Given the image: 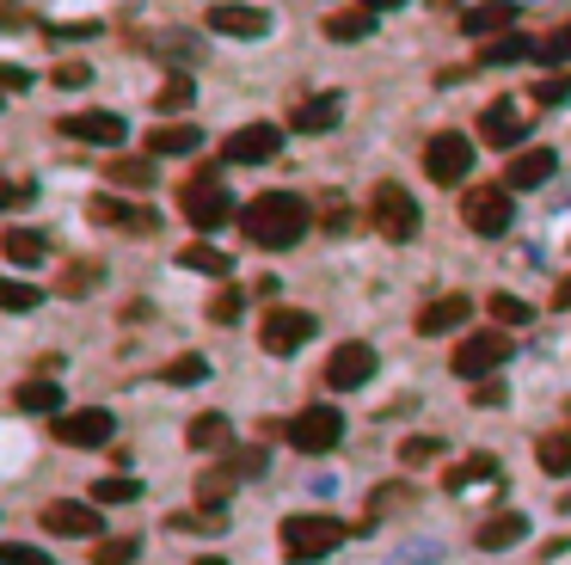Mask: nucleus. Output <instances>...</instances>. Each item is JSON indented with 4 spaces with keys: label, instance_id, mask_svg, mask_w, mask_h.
I'll return each mask as SVG.
<instances>
[{
    "label": "nucleus",
    "instance_id": "58836bf2",
    "mask_svg": "<svg viewBox=\"0 0 571 565\" xmlns=\"http://www.w3.org/2000/svg\"><path fill=\"white\" fill-rule=\"evenodd\" d=\"M535 56H540V62H571V25H559V32L540 37Z\"/></svg>",
    "mask_w": 571,
    "mask_h": 565
},
{
    "label": "nucleus",
    "instance_id": "c756f323",
    "mask_svg": "<svg viewBox=\"0 0 571 565\" xmlns=\"http://www.w3.org/2000/svg\"><path fill=\"white\" fill-rule=\"evenodd\" d=\"M179 265H185V270H203V277H233V258H228V252H221V246H185V252H179Z\"/></svg>",
    "mask_w": 571,
    "mask_h": 565
},
{
    "label": "nucleus",
    "instance_id": "09e8293b",
    "mask_svg": "<svg viewBox=\"0 0 571 565\" xmlns=\"http://www.w3.org/2000/svg\"><path fill=\"white\" fill-rule=\"evenodd\" d=\"M566 93H571V80H566V74H559V80H540V87H535V99H540V105H559Z\"/></svg>",
    "mask_w": 571,
    "mask_h": 565
},
{
    "label": "nucleus",
    "instance_id": "f3484780",
    "mask_svg": "<svg viewBox=\"0 0 571 565\" xmlns=\"http://www.w3.org/2000/svg\"><path fill=\"white\" fill-rule=\"evenodd\" d=\"M510 25H516V0H479V7H467L461 13V32L467 37H510Z\"/></svg>",
    "mask_w": 571,
    "mask_h": 565
},
{
    "label": "nucleus",
    "instance_id": "dca6fc26",
    "mask_svg": "<svg viewBox=\"0 0 571 565\" xmlns=\"http://www.w3.org/2000/svg\"><path fill=\"white\" fill-rule=\"evenodd\" d=\"M553 173H559V154H553V148H516V154H510V166H504L510 191H535V185H547Z\"/></svg>",
    "mask_w": 571,
    "mask_h": 565
},
{
    "label": "nucleus",
    "instance_id": "cd10ccee",
    "mask_svg": "<svg viewBox=\"0 0 571 565\" xmlns=\"http://www.w3.org/2000/svg\"><path fill=\"white\" fill-rule=\"evenodd\" d=\"M233 480H240L233 468H209V473H197V504L221 517V504L233 498Z\"/></svg>",
    "mask_w": 571,
    "mask_h": 565
},
{
    "label": "nucleus",
    "instance_id": "2f4dec72",
    "mask_svg": "<svg viewBox=\"0 0 571 565\" xmlns=\"http://www.w3.org/2000/svg\"><path fill=\"white\" fill-rule=\"evenodd\" d=\"M528 56H535V44H528V37H516V32H510V37H492V44L479 49V62H486V68H504V62H528Z\"/></svg>",
    "mask_w": 571,
    "mask_h": 565
},
{
    "label": "nucleus",
    "instance_id": "4be33fe9",
    "mask_svg": "<svg viewBox=\"0 0 571 565\" xmlns=\"http://www.w3.org/2000/svg\"><path fill=\"white\" fill-rule=\"evenodd\" d=\"M523 534H528V517H523V510H498V517H486V522H479V534H473V541H479L486 553H498V547H516Z\"/></svg>",
    "mask_w": 571,
    "mask_h": 565
},
{
    "label": "nucleus",
    "instance_id": "a18cd8bd",
    "mask_svg": "<svg viewBox=\"0 0 571 565\" xmlns=\"http://www.w3.org/2000/svg\"><path fill=\"white\" fill-rule=\"evenodd\" d=\"M209 320H221V326H233V320H240V289H221V296L209 301Z\"/></svg>",
    "mask_w": 571,
    "mask_h": 565
},
{
    "label": "nucleus",
    "instance_id": "c9c22d12",
    "mask_svg": "<svg viewBox=\"0 0 571 565\" xmlns=\"http://www.w3.org/2000/svg\"><path fill=\"white\" fill-rule=\"evenodd\" d=\"M203 376H209V362H203V357H172L167 362V381H172V388H197Z\"/></svg>",
    "mask_w": 571,
    "mask_h": 565
},
{
    "label": "nucleus",
    "instance_id": "de8ad7c7",
    "mask_svg": "<svg viewBox=\"0 0 571 565\" xmlns=\"http://www.w3.org/2000/svg\"><path fill=\"white\" fill-rule=\"evenodd\" d=\"M25 87H32V74H25V68L0 62V93H25Z\"/></svg>",
    "mask_w": 571,
    "mask_h": 565
},
{
    "label": "nucleus",
    "instance_id": "ea45409f",
    "mask_svg": "<svg viewBox=\"0 0 571 565\" xmlns=\"http://www.w3.org/2000/svg\"><path fill=\"white\" fill-rule=\"evenodd\" d=\"M93 565H136V541H129V534H124V541H99Z\"/></svg>",
    "mask_w": 571,
    "mask_h": 565
},
{
    "label": "nucleus",
    "instance_id": "423d86ee",
    "mask_svg": "<svg viewBox=\"0 0 571 565\" xmlns=\"http://www.w3.org/2000/svg\"><path fill=\"white\" fill-rule=\"evenodd\" d=\"M467 173H473V141H467L461 129H436V136L424 141V178L455 191Z\"/></svg>",
    "mask_w": 571,
    "mask_h": 565
},
{
    "label": "nucleus",
    "instance_id": "72a5a7b5",
    "mask_svg": "<svg viewBox=\"0 0 571 565\" xmlns=\"http://www.w3.org/2000/svg\"><path fill=\"white\" fill-rule=\"evenodd\" d=\"M486 308H492L498 326H528V320H535V308H528L523 296H510V289H498V296L486 301Z\"/></svg>",
    "mask_w": 571,
    "mask_h": 565
},
{
    "label": "nucleus",
    "instance_id": "9b49d317",
    "mask_svg": "<svg viewBox=\"0 0 571 565\" xmlns=\"http://www.w3.org/2000/svg\"><path fill=\"white\" fill-rule=\"evenodd\" d=\"M111 430H117V418L105 406H80V412L56 418V442H68V449H105Z\"/></svg>",
    "mask_w": 571,
    "mask_h": 565
},
{
    "label": "nucleus",
    "instance_id": "e433bc0d",
    "mask_svg": "<svg viewBox=\"0 0 571 565\" xmlns=\"http://www.w3.org/2000/svg\"><path fill=\"white\" fill-rule=\"evenodd\" d=\"M49 80H56L62 93H80V87H93V68H87V62H56V68H49Z\"/></svg>",
    "mask_w": 571,
    "mask_h": 565
},
{
    "label": "nucleus",
    "instance_id": "a19ab883",
    "mask_svg": "<svg viewBox=\"0 0 571 565\" xmlns=\"http://www.w3.org/2000/svg\"><path fill=\"white\" fill-rule=\"evenodd\" d=\"M0 308H13V314H32V308H37V289H32V282H0Z\"/></svg>",
    "mask_w": 571,
    "mask_h": 565
},
{
    "label": "nucleus",
    "instance_id": "7c9ffc66",
    "mask_svg": "<svg viewBox=\"0 0 571 565\" xmlns=\"http://www.w3.org/2000/svg\"><path fill=\"white\" fill-rule=\"evenodd\" d=\"M191 99H197V80H191V74H167V87L155 93V111H160V117H179V111H191Z\"/></svg>",
    "mask_w": 571,
    "mask_h": 565
},
{
    "label": "nucleus",
    "instance_id": "6ab92c4d",
    "mask_svg": "<svg viewBox=\"0 0 571 565\" xmlns=\"http://www.w3.org/2000/svg\"><path fill=\"white\" fill-rule=\"evenodd\" d=\"M87 216L105 221V228H124V234H155V209H136V204H124V197H93Z\"/></svg>",
    "mask_w": 571,
    "mask_h": 565
},
{
    "label": "nucleus",
    "instance_id": "412c9836",
    "mask_svg": "<svg viewBox=\"0 0 571 565\" xmlns=\"http://www.w3.org/2000/svg\"><path fill=\"white\" fill-rule=\"evenodd\" d=\"M339 117H344V93H320V99H301L289 124L308 129V136H326V129H339Z\"/></svg>",
    "mask_w": 571,
    "mask_h": 565
},
{
    "label": "nucleus",
    "instance_id": "4d7b16f0",
    "mask_svg": "<svg viewBox=\"0 0 571 565\" xmlns=\"http://www.w3.org/2000/svg\"><path fill=\"white\" fill-rule=\"evenodd\" d=\"M197 565H228V560H216V553H209V560H197Z\"/></svg>",
    "mask_w": 571,
    "mask_h": 565
},
{
    "label": "nucleus",
    "instance_id": "13d9d810",
    "mask_svg": "<svg viewBox=\"0 0 571 565\" xmlns=\"http://www.w3.org/2000/svg\"><path fill=\"white\" fill-rule=\"evenodd\" d=\"M0 99H7V93H0Z\"/></svg>",
    "mask_w": 571,
    "mask_h": 565
},
{
    "label": "nucleus",
    "instance_id": "864d4df0",
    "mask_svg": "<svg viewBox=\"0 0 571 565\" xmlns=\"http://www.w3.org/2000/svg\"><path fill=\"white\" fill-rule=\"evenodd\" d=\"M393 504H406V486H381V492H375V510H393Z\"/></svg>",
    "mask_w": 571,
    "mask_h": 565
},
{
    "label": "nucleus",
    "instance_id": "4468645a",
    "mask_svg": "<svg viewBox=\"0 0 571 565\" xmlns=\"http://www.w3.org/2000/svg\"><path fill=\"white\" fill-rule=\"evenodd\" d=\"M479 141H486V148H516V141H523V111L510 105V99H492V105L479 111Z\"/></svg>",
    "mask_w": 571,
    "mask_h": 565
},
{
    "label": "nucleus",
    "instance_id": "ddd939ff",
    "mask_svg": "<svg viewBox=\"0 0 571 565\" xmlns=\"http://www.w3.org/2000/svg\"><path fill=\"white\" fill-rule=\"evenodd\" d=\"M375 376V350L369 345H339L332 350V357H326V388L332 393H351V388H363V381Z\"/></svg>",
    "mask_w": 571,
    "mask_h": 565
},
{
    "label": "nucleus",
    "instance_id": "1a4fd4ad",
    "mask_svg": "<svg viewBox=\"0 0 571 565\" xmlns=\"http://www.w3.org/2000/svg\"><path fill=\"white\" fill-rule=\"evenodd\" d=\"M339 437H344L339 406H308V412H295L289 418V442L301 449V456H326V449H339Z\"/></svg>",
    "mask_w": 571,
    "mask_h": 565
},
{
    "label": "nucleus",
    "instance_id": "79ce46f5",
    "mask_svg": "<svg viewBox=\"0 0 571 565\" xmlns=\"http://www.w3.org/2000/svg\"><path fill=\"white\" fill-rule=\"evenodd\" d=\"M93 282H99V265H93V258H80V265L62 277V296H87Z\"/></svg>",
    "mask_w": 571,
    "mask_h": 565
},
{
    "label": "nucleus",
    "instance_id": "39448f33",
    "mask_svg": "<svg viewBox=\"0 0 571 565\" xmlns=\"http://www.w3.org/2000/svg\"><path fill=\"white\" fill-rule=\"evenodd\" d=\"M179 209H185V221H191V228H203V234H216L221 221L233 216V191H228V178H216V173H197L185 191H179Z\"/></svg>",
    "mask_w": 571,
    "mask_h": 565
},
{
    "label": "nucleus",
    "instance_id": "f257e3e1",
    "mask_svg": "<svg viewBox=\"0 0 571 565\" xmlns=\"http://www.w3.org/2000/svg\"><path fill=\"white\" fill-rule=\"evenodd\" d=\"M240 228H247L252 246L289 252L295 240L308 234V204H301L295 191H264V197H252V204L240 209Z\"/></svg>",
    "mask_w": 571,
    "mask_h": 565
},
{
    "label": "nucleus",
    "instance_id": "6e6d98bb",
    "mask_svg": "<svg viewBox=\"0 0 571 565\" xmlns=\"http://www.w3.org/2000/svg\"><path fill=\"white\" fill-rule=\"evenodd\" d=\"M369 13H393V7H406V0H363Z\"/></svg>",
    "mask_w": 571,
    "mask_h": 565
},
{
    "label": "nucleus",
    "instance_id": "6e6552de",
    "mask_svg": "<svg viewBox=\"0 0 571 565\" xmlns=\"http://www.w3.org/2000/svg\"><path fill=\"white\" fill-rule=\"evenodd\" d=\"M308 338H313V314H308V308H271L264 326H259L264 357H295Z\"/></svg>",
    "mask_w": 571,
    "mask_h": 565
},
{
    "label": "nucleus",
    "instance_id": "49530a36",
    "mask_svg": "<svg viewBox=\"0 0 571 565\" xmlns=\"http://www.w3.org/2000/svg\"><path fill=\"white\" fill-rule=\"evenodd\" d=\"M233 473H240V480H247V473H264V442L259 449H233V461H228Z\"/></svg>",
    "mask_w": 571,
    "mask_h": 565
},
{
    "label": "nucleus",
    "instance_id": "a878e982",
    "mask_svg": "<svg viewBox=\"0 0 571 565\" xmlns=\"http://www.w3.org/2000/svg\"><path fill=\"white\" fill-rule=\"evenodd\" d=\"M203 136L191 124H160L155 136H148V154H197Z\"/></svg>",
    "mask_w": 571,
    "mask_h": 565
},
{
    "label": "nucleus",
    "instance_id": "393cba45",
    "mask_svg": "<svg viewBox=\"0 0 571 565\" xmlns=\"http://www.w3.org/2000/svg\"><path fill=\"white\" fill-rule=\"evenodd\" d=\"M185 437H191V449H228V442H233V424L221 418V412H197Z\"/></svg>",
    "mask_w": 571,
    "mask_h": 565
},
{
    "label": "nucleus",
    "instance_id": "f03ea898",
    "mask_svg": "<svg viewBox=\"0 0 571 565\" xmlns=\"http://www.w3.org/2000/svg\"><path fill=\"white\" fill-rule=\"evenodd\" d=\"M369 221H375V234L393 240V246H406V240L418 234V204H412V191L393 185V178H381V185L369 191Z\"/></svg>",
    "mask_w": 571,
    "mask_h": 565
},
{
    "label": "nucleus",
    "instance_id": "2eb2a0df",
    "mask_svg": "<svg viewBox=\"0 0 571 565\" xmlns=\"http://www.w3.org/2000/svg\"><path fill=\"white\" fill-rule=\"evenodd\" d=\"M56 129H68V136H80V141H99V148H117V141L129 136V124L117 111H75V117H62Z\"/></svg>",
    "mask_w": 571,
    "mask_h": 565
},
{
    "label": "nucleus",
    "instance_id": "5fc2aeb1",
    "mask_svg": "<svg viewBox=\"0 0 571 565\" xmlns=\"http://www.w3.org/2000/svg\"><path fill=\"white\" fill-rule=\"evenodd\" d=\"M553 308H571V277H566V282H553Z\"/></svg>",
    "mask_w": 571,
    "mask_h": 565
},
{
    "label": "nucleus",
    "instance_id": "4c0bfd02",
    "mask_svg": "<svg viewBox=\"0 0 571 565\" xmlns=\"http://www.w3.org/2000/svg\"><path fill=\"white\" fill-rule=\"evenodd\" d=\"M436 456H443V442H436V437H406L400 442V461H406V468H424V461H436Z\"/></svg>",
    "mask_w": 571,
    "mask_h": 565
},
{
    "label": "nucleus",
    "instance_id": "0eeeda50",
    "mask_svg": "<svg viewBox=\"0 0 571 565\" xmlns=\"http://www.w3.org/2000/svg\"><path fill=\"white\" fill-rule=\"evenodd\" d=\"M461 221L479 240L510 234V185H467L461 191Z\"/></svg>",
    "mask_w": 571,
    "mask_h": 565
},
{
    "label": "nucleus",
    "instance_id": "c03bdc74",
    "mask_svg": "<svg viewBox=\"0 0 571 565\" xmlns=\"http://www.w3.org/2000/svg\"><path fill=\"white\" fill-rule=\"evenodd\" d=\"M0 565H56L49 553H37V547H19V541H7L0 547Z\"/></svg>",
    "mask_w": 571,
    "mask_h": 565
},
{
    "label": "nucleus",
    "instance_id": "f704fd0d",
    "mask_svg": "<svg viewBox=\"0 0 571 565\" xmlns=\"http://www.w3.org/2000/svg\"><path fill=\"white\" fill-rule=\"evenodd\" d=\"M535 456H540V468H547V473H571V437H540Z\"/></svg>",
    "mask_w": 571,
    "mask_h": 565
},
{
    "label": "nucleus",
    "instance_id": "603ef678",
    "mask_svg": "<svg viewBox=\"0 0 571 565\" xmlns=\"http://www.w3.org/2000/svg\"><path fill=\"white\" fill-rule=\"evenodd\" d=\"M498 400H504V388H498V381H479V388H473V406H498Z\"/></svg>",
    "mask_w": 571,
    "mask_h": 565
},
{
    "label": "nucleus",
    "instance_id": "bb28decb",
    "mask_svg": "<svg viewBox=\"0 0 571 565\" xmlns=\"http://www.w3.org/2000/svg\"><path fill=\"white\" fill-rule=\"evenodd\" d=\"M13 406H19V412H56V406H62V388H56L49 376L19 381V388H13Z\"/></svg>",
    "mask_w": 571,
    "mask_h": 565
},
{
    "label": "nucleus",
    "instance_id": "473e14b6",
    "mask_svg": "<svg viewBox=\"0 0 571 565\" xmlns=\"http://www.w3.org/2000/svg\"><path fill=\"white\" fill-rule=\"evenodd\" d=\"M105 178L117 191H148V185H155V166H148V160H111Z\"/></svg>",
    "mask_w": 571,
    "mask_h": 565
},
{
    "label": "nucleus",
    "instance_id": "7ed1b4c3",
    "mask_svg": "<svg viewBox=\"0 0 571 565\" xmlns=\"http://www.w3.org/2000/svg\"><path fill=\"white\" fill-rule=\"evenodd\" d=\"M344 522L339 517H289L283 522V553H289L295 565H313L326 560V553H339L344 547Z\"/></svg>",
    "mask_w": 571,
    "mask_h": 565
},
{
    "label": "nucleus",
    "instance_id": "5701e85b",
    "mask_svg": "<svg viewBox=\"0 0 571 565\" xmlns=\"http://www.w3.org/2000/svg\"><path fill=\"white\" fill-rule=\"evenodd\" d=\"M0 252H7L13 265H44L49 258V246H44L37 228H7V234H0Z\"/></svg>",
    "mask_w": 571,
    "mask_h": 565
},
{
    "label": "nucleus",
    "instance_id": "9d476101",
    "mask_svg": "<svg viewBox=\"0 0 571 565\" xmlns=\"http://www.w3.org/2000/svg\"><path fill=\"white\" fill-rule=\"evenodd\" d=\"M277 148H283L277 124H247L221 141V160H228V166H264V160H277Z\"/></svg>",
    "mask_w": 571,
    "mask_h": 565
},
{
    "label": "nucleus",
    "instance_id": "c85d7f7f",
    "mask_svg": "<svg viewBox=\"0 0 571 565\" xmlns=\"http://www.w3.org/2000/svg\"><path fill=\"white\" fill-rule=\"evenodd\" d=\"M486 480H498V461H492V456H467L461 468H448V473H443V486H448V492L486 486Z\"/></svg>",
    "mask_w": 571,
    "mask_h": 565
},
{
    "label": "nucleus",
    "instance_id": "f8f14e48",
    "mask_svg": "<svg viewBox=\"0 0 571 565\" xmlns=\"http://www.w3.org/2000/svg\"><path fill=\"white\" fill-rule=\"evenodd\" d=\"M209 32L252 44V37H271V13H264V7H247V0H216V7H209Z\"/></svg>",
    "mask_w": 571,
    "mask_h": 565
},
{
    "label": "nucleus",
    "instance_id": "3c124183",
    "mask_svg": "<svg viewBox=\"0 0 571 565\" xmlns=\"http://www.w3.org/2000/svg\"><path fill=\"white\" fill-rule=\"evenodd\" d=\"M32 197H37L32 185H0V204H7V209H19V204H32Z\"/></svg>",
    "mask_w": 571,
    "mask_h": 565
},
{
    "label": "nucleus",
    "instance_id": "20e7f679",
    "mask_svg": "<svg viewBox=\"0 0 571 565\" xmlns=\"http://www.w3.org/2000/svg\"><path fill=\"white\" fill-rule=\"evenodd\" d=\"M504 357H510V332L486 326V332H467L461 345H455L448 369H455L461 381H492L498 369H504Z\"/></svg>",
    "mask_w": 571,
    "mask_h": 565
},
{
    "label": "nucleus",
    "instance_id": "b1692460",
    "mask_svg": "<svg viewBox=\"0 0 571 565\" xmlns=\"http://www.w3.org/2000/svg\"><path fill=\"white\" fill-rule=\"evenodd\" d=\"M369 32H375V13H369V7H351V13H332V19H326V37H332V44H363Z\"/></svg>",
    "mask_w": 571,
    "mask_h": 565
},
{
    "label": "nucleus",
    "instance_id": "8fccbe9b",
    "mask_svg": "<svg viewBox=\"0 0 571 565\" xmlns=\"http://www.w3.org/2000/svg\"><path fill=\"white\" fill-rule=\"evenodd\" d=\"M99 32V25H87V19H75V25H56V32H44V37H56V44H68V37H75V44H80V37H93Z\"/></svg>",
    "mask_w": 571,
    "mask_h": 565
},
{
    "label": "nucleus",
    "instance_id": "a211bd4d",
    "mask_svg": "<svg viewBox=\"0 0 571 565\" xmlns=\"http://www.w3.org/2000/svg\"><path fill=\"white\" fill-rule=\"evenodd\" d=\"M44 529L49 534H68V541H87V534H99V510H93V504L56 498V504H44Z\"/></svg>",
    "mask_w": 571,
    "mask_h": 565
},
{
    "label": "nucleus",
    "instance_id": "37998d69",
    "mask_svg": "<svg viewBox=\"0 0 571 565\" xmlns=\"http://www.w3.org/2000/svg\"><path fill=\"white\" fill-rule=\"evenodd\" d=\"M136 480H99V486H93V498L99 504H129V498H136Z\"/></svg>",
    "mask_w": 571,
    "mask_h": 565
},
{
    "label": "nucleus",
    "instance_id": "aec40b11",
    "mask_svg": "<svg viewBox=\"0 0 571 565\" xmlns=\"http://www.w3.org/2000/svg\"><path fill=\"white\" fill-rule=\"evenodd\" d=\"M467 314H473V301H467V296H436V301H424L418 332H424V338H443V332L467 326Z\"/></svg>",
    "mask_w": 571,
    "mask_h": 565
}]
</instances>
